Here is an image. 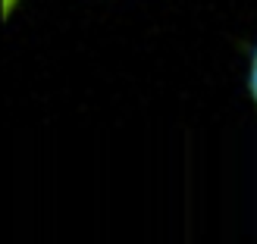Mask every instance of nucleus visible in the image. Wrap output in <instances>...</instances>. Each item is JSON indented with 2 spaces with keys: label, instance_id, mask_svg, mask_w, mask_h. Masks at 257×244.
Returning <instances> with one entry per match:
<instances>
[{
  "label": "nucleus",
  "instance_id": "1",
  "mask_svg": "<svg viewBox=\"0 0 257 244\" xmlns=\"http://www.w3.org/2000/svg\"><path fill=\"white\" fill-rule=\"evenodd\" d=\"M251 94L257 100V54H254V66H251Z\"/></svg>",
  "mask_w": 257,
  "mask_h": 244
},
{
  "label": "nucleus",
  "instance_id": "2",
  "mask_svg": "<svg viewBox=\"0 0 257 244\" xmlns=\"http://www.w3.org/2000/svg\"><path fill=\"white\" fill-rule=\"evenodd\" d=\"M13 7H16V0H4V13H10Z\"/></svg>",
  "mask_w": 257,
  "mask_h": 244
}]
</instances>
